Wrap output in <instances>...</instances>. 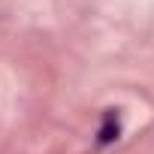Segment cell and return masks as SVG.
<instances>
[{"label": "cell", "instance_id": "1", "mask_svg": "<svg viewBox=\"0 0 154 154\" xmlns=\"http://www.w3.org/2000/svg\"><path fill=\"white\" fill-rule=\"evenodd\" d=\"M112 139H118V115L109 109L103 115V127H100V145H109Z\"/></svg>", "mask_w": 154, "mask_h": 154}]
</instances>
